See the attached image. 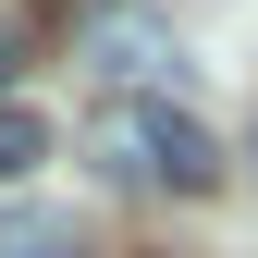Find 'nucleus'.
<instances>
[{"instance_id":"3","label":"nucleus","mask_w":258,"mask_h":258,"mask_svg":"<svg viewBox=\"0 0 258 258\" xmlns=\"http://www.w3.org/2000/svg\"><path fill=\"white\" fill-rule=\"evenodd\" d=\"M49 160V111H25V99H0V184H25Z\"/></svg>"},{"instance_id":"4","label":"nucleus","mask_w":258,"mask_h":258,"mask_svg":"<svg viewBox=\"0 0 258 258\" xmlns=\"http://www.w3.org/2000/svg\"><path fill=\"white\" fill-rule=\"evenodd\" d=\"M13 258H61V221H25V234H13Z\"/></svg>"},{"instance_id":"2","label":"nucleus","mask_w":258,"mask_h":258,"mask_svg":"<svg viewBox=\"0 0 258 258\" xmlns=\"http://www.w3.org/2000/svg\"><path fill=\"white\" fill-rule=\"evenodd\" d=\"M86 61L111 74V99H172V74H184V49L160 37L148 13H111V0L86 13Z\"/></svg>"},{"instance_id":"5","label":"nucleus","mask_w":258,"mask_h":258,"mask_svg":"<svg viewBox=\"0 0 258 258\" xmlns=\"http://www.w3.org/2000/svg\"><path fill=\"white\" fill-rule=\"evenodd\" d=\"M0 74H13V61H0Z\"/></svg>"},{"instance_id":"1","label":"nucleus","mask_w":258,"mask_h":258,"mask_svg":"<svg viewBox=\"0 0 258 258\" xmlns=\"http://www.w3.org/2000/svg\"><path fill=\"white\" fill-rule=\"evenodd\" d=\"M86 160L111 184H172V197H209L221 184V136L172 99H99L86 111Z\"/></svg>"}]
</instances>
